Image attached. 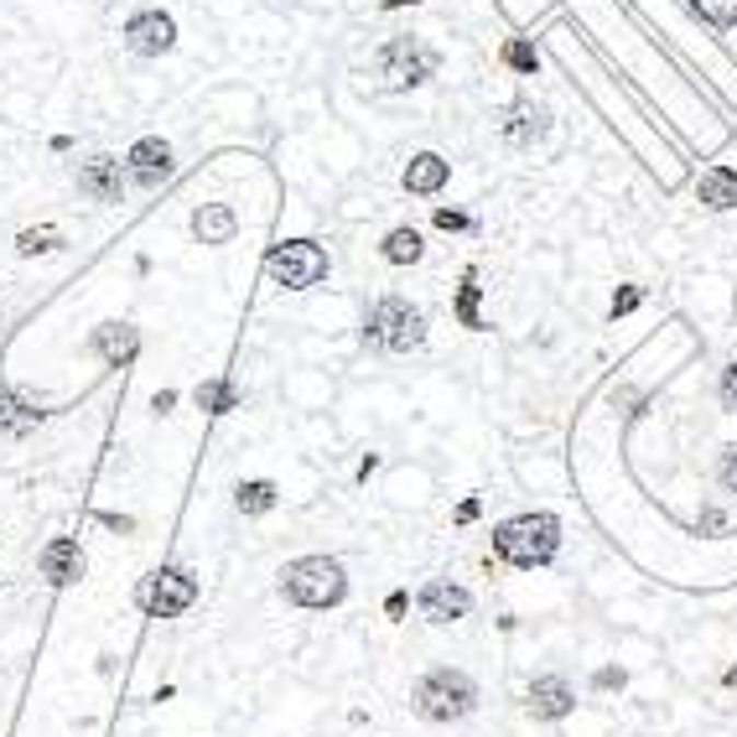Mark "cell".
Here are the masks:
<instances>
[{
	"mask_svg": "<svg viewBox=\"0 0 737 737\" xmlns=\"http://www.w3.org/2000/svg\"><path fill=\"white\" fill-rule=\"evenodd\" d=\"M561 551V519L545 515V509H530V515H515L494 525V556L519 566V572H536V566H551Z\"/></svg>",
	"mask_w": 737,
	"mask_h": 737,
	"instance_id": "6da1fadb",
	"label": "cell"
},
{
	"mask_svg": "<svg viewBox=\"0 0 737 737\" xmlns=\"http://www.w3.org/2000/svg\"><path fill=\"white\" fill-rule=\"evenodd\" d=\"M411 712L421 722H462L479 712V680L468 676V670H452V665H437V670H426V676L411 686Z\"/></svg>",
	"mask_w": 737,
	"mask_h": 737,
	"instance_id": "7a4b0ae2",
	"label": "cell"
},
{
	"mask_svg": "<svg viewBox=\"0 0 737 737\" xmlns=\"http://www.w3.org/2000/svg\"><path fill=\"white\" fill-rule=\"evenodd\" d=\"M280 598L297 608H338L348 598V572L333 556H297L280 566Z\"/></svg>",
	"mask_w": 737,
	"mask_h": 737,
	"instance_id": "3957f363",
	"label": "cell"
},
{
	"mask_svg": "<svg viewBox=\"0 0 737 737\" xmlns=\"http://www.w3.org/2000/svg\"><path fill=\"white\" fill-rule=\"evenodd\" d=\"M364 343H375L384 354H416L426 348V312L405 297H379L364 318Z\"/></svg>",
	"mask_w": 737,
	"mask_h": 737,
	"instance_id": "277c9868",
	"label": "cell"
},
{
	"mask_svg": "<svg viewBox=\"0 0 737 737\" xmlns=\"http://www.w3.org/2000/svg\"><path fill=\"white\" fill-rule=\"evenodd\" d=\"M437 68H441L437 47H426L421 37H390L375 53L379 89H390V94H411V89H421L426 79H437Z\"/></svg>",
	"mask_w": 737,
	"mask_h": 737,
	"instance_id": "5b68a950",
	"label": "cell"
},
{
	"mask_svg": "<svg viewBox=\"0 0 737 737\" xmlns=\"http://www.w3.org/2000/svg\"><path fill=\"white\" fill-rule=\"evenodd\" d=\"M327 270H333V255L318 240H280L270 250V260H265V276L280 291H312V286L327 280Z\"/></svg>",
	"mask_w": 737,
	"mask_h": 737,
	"instance_id": "8992f818",
	"label": "cell"
},
{
	"mask_svg": "<svg viewBox=\"0 0 737 737\" xmlns=\"http://www.w3.org/2000/svg\"><path fill=\"white\" fill-rule=\"evenodd\" d=\"M203 581L187 572V566H157L151 577H140L136 587V608L146 618H182L193 602H198Z\"/></svg>",
	"mask_w": 737,
	"mask_h": 737,
	"instance_id": "52a82bcc",
	"label": "cell"
},
{
	"mask_svg": "<svg viewBox=\"0 0 737 737\" xmlns=\"http://www.w3.org/2000/svg\"><path fill=\"white\" fill-rule=\"evenodd\" d=\"M172 172H177V161H172V146H166L161 136H146L125 151V182L140 187V193H157Z\"/></svg>",
	"mask_w": 737,
	"mask_h": 737,
	"instance_id": "ba28073f",
	"label": "cell"
},
{
	"mask_svg": "<svg viewBox=\"0 0 737 737\" xmlns=\"http://www.w3.org/2000/svg\"><path fill=\"white\" fill-rule=\"evenodd\" d=\"M125 47H130L136 58L172 53V47H177V21L166 16L161 5H146V11H136V16L125 21Z\"/></svg>",
	"mask_w": 737,
	"mask_h": 737,
	"instance_id": "9c48e42d",
	"label": "cell"
},
{
	"mask_svg": "<svg viewBox=\"0 0 737 737\" xmlns=\"http://www.w3.org/2000/svg\"><path fill=\"white\" fill-rule=\"evenodd\" d=\"M416 608H421V618H426V623L447 629V623H462V618L473 613V592H468L462 581H452V577H431L426 587H421Z\"/></svg>",
	"mask_w": 737,
	"mask_h": 737,
	"instance_id": "30bf717a",
	"label": "cell"
},
{
	"mask_svg": "<svg viewBox=\"0 0 737 737\" xmlns=\"http://www.w3.org/2000/svg\"><path fill=\"white\" fill-rule=\"evenodd\" d=\"M545 130H551V110L536 100H515L504 110V120H498V136L509 140L515 151H536L545 140Z\"/></svg>",
	"mask_w": 737,
	"mask_h": 737,
	"instance_id": "8fae6325",
	"label": "cell"
},
{
	"mask_svg": "<svg viewBox=\"0 0 737 737\" xmlns=\"http://www.w3.org/2000/svg\"><path fill=\"white\" fill-rule=\"evenodd\" d=\"M572 706H577V691H572V680L566 676H536L525 686V712L540 722H561L572 717Z\"/></svg>",
	"mask_w": 737,
	"mask_h": 737,
	"instance_id": "7c38bea8",
	"label": "cell"
},
{
	"mask_svg": "<svg viewBox=\"0 0 737 737\" xmlns=\"http://www.w3.org/2000/svg\"><path fill=\"white\" fill-rule=\"evenodd\" d=\"M125 161L115 157H89L79 166V193L83 198H94V203H120L125 198Z\"/></svg>",
	"mask_w": 737,
	"mask_h": 737,
	"instance_id": "4fadbf2b",
	"label": "cell"
},
{
	"mask_svg": "<svg viewBox=\"0 0 737 737\" xmlns=\"http://www.w3.org/2000/svg\"><path fill=\"white\" fill-rule=\"evenodd\" d=\"M447 182H452V161L437 157V151H416V157L405 161V172H400V187L411 198H437Z\"/></svg>",
	"mask_w": 737,
	"mask_h": 737,
	"instance_id": "5bb4252c",
	"label": "cell"
},
{
	"mask_svg": "<svg viewBox=\"0 0 737 737\" xmlns=\"http://www.w3.org/2000/svg\"><path fill=\"white\" fill-rule=\"evenodd\" d=\"M42 577L53 581V587H73V581L83 577V551H79V540L73 536H53L47 545H42Z\"/></svg>",
	"mask_w": 737,
	"mask_h": 737,
	"instance_id": "9a60e30c",
	"label": "cell"
},
{
	"mask_svg": "<svg viewBox=\"0 0 737 737\" xmlns=\"http://www.w3.org/2000/svg\"><path fill=\"white\" fill-rule=\"evenodd\" d=\"M234 234H240V214L229 203H203L193 214V240L198 244H234Z\"/></svg>",
	"mask_w": 737,
	"mask_h": 737,
	"instance_id": "2e32d148",
	"label": "cell"
},
{
	"mask_svg": "<svg viewBox=\"0 0 737 737\" xmlns=\"http://www.w3.org/2000/svg\"><path fill=\"white\" fill-rule=\"evenodd\" d=\"M696 203H701V208H712V214H727V208H737V172L727 166V161L706 166V172L696 177Z\"/></svg>",
	"mask_w": 737,
	"mask_h": 737,
	"instance_id": "e0dca14e",
	"label": "cell"
},
{
	"mask_svg": "<svg viewBox=\"0 0 737 737\" xmlns=\"http://www.w3.org/2000/svg\"><path fill=\"white\" fill-rule=\"evenodd\" d=\"M37 426H42L37 405H26V400L11 395V390H0V437H26V431H37Z\"/></svg>",
	"mask_w": 737,
	"mask_h": 737,
	"instance_id": "ac0fdd59",
	"label": "cell"
},
{
	"mask_svg": "<svg viewBox=\"0 0 737 737\" xmlns=\"http://www.w3.org/2000/svg\"><path fill=\"white\" fill-rule=\"evenodd\" d=\"M379 255L390 260V265H421V255H426V240H421V229L400 223V229H390V234H384Z\"/></svg>",
	"mask_w": 737,
	"mask_h": 737,
	"instance_id": "d6986e66",
	"label": "cell"
},
{
	"mask_svg": "<svg viewBox=\"0 0 737 737\" xmlns=\"http://www.w3.org/2000/svg\"><path fill=\"white\" fill-rule=\"evenodd\" d=\"M234 509L240 515H270L276 509V483L270 479H250L234 488Z\"/></svg>",
	"mask_w": 737,
	"mask_h": 737,
	"instance_id": "ffe728a7",
	"label": "cell"
},
{
	"mask_svg": "<svg viewBox=\"0 0 737 737\" xmlns=\"http://www.w3.org/2000/svg\"><path fill=\"white\" fill-rule=\"evenodd\" d=\"M686 5H691V16L706 21V26H717V32L737 26V0H686Z\"/></svg>",
	"mask_w": 737,
	"mask_h": 737,
	"instance_id": "44dd1931",
	"label": "cell"
},
{
	"mask_svg": "<svg viewBox=\"0 0 737 737\" xmlns=\"http://www.w3.org/2000/svg\"><path fill=\"white\" fill-rule=\"evenodd\" d=\"M16 250L21 255H53V250H62V234L58 229H21Z\"/></svg>",
	"mask_w": 737,
	"mask_h": 737,
	"instance_id": "7402d4cb",
	"label": "cell"
},
{
	"mask_svg": "<svg viewBox=\"0 0 737 737\" xmlns=\"http://www.w3.org/2000/svg\"><path fill=\"white\" fill-rule=\"evenodd\" d=\"M717 479H722V488H727V494H737V441H733V447H722Z\"/></svg>",
	"mask_w": 737,
	"mask_h": 737,
	"instance_id": "603a6c76",
	"label": "cell"
},
{
	"mask_svg": "<svg viewBox=\"0 0 737 737\" xmlns=\"http://www.w3.org/2000/svg\"><path fill=\"white\" fill-rule=\"evenodd\" d=\"M504 58L515 62L519 73H530V68H536V47H530V42H509V53H504Z\"/></svg>",
	"mask_w": 737,
	"mask_h": 737,
	"instance_id": "cb8c5ba5",
	"label": "cell"
},
{
	"mask_svg": "<svg viewBox=\"0 0 737 737\" xmlns=\"http://www.w3.org/2000/svg\"><path fill=\"white\" fill-rule=\"evenodd\" d=\"M229 384H208V390H198V405H214V411H229Z\"/></svg>",
	"mask_w": 737,
	"mask_h": 737,
	"instance_id": "d4e9b609",
	"label": "cell"
},
{
	"mask_svg": "<svg viewBox=\"0 0 737 737\" xmlns=\"http://www.w3.org/2000/svg\"><path fill=\"white\" fill-rule=\"evenodd\" d=\"M722 405H727V411H737V359L727 364V375H722Z\"/></svg>",
	"mask_w": 737,
	"mask_h": 737,
	"instance_id": "484cf974",
	"label": "cell"
},
{
	"mask_svg": "<svg viewBox=\"0 0 737 737\" xmlns=\"http://www.w3.org/2000/svg\"><path fill=\"white\" fill-rule=\"evenodd\" d=\"M437 229H468V214H452V208H437Z\"/></svg>",
	"mask_w": 737,
	"mask_h": 737,
	"instance_id": "4316f807",
	"label": "cell"
},
{
	"mask_svg": "<svg viewBox=\"0 0 737 737\" xmlns=\"http://www.w3.org/2000/svg\"><path fill=\"white\" fill-rule=\"evenodd\" d=\"M400 5H421V0H384V11H400Z\"/></svg>",
	"mask_w": 737,
	"mask_h": 737,
	"instance_id": "83f0119b",
	"label": "cell"
}]
</instances>
